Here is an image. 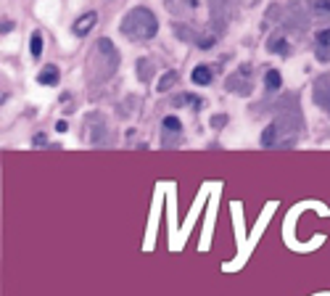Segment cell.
<instances>
[{"mask_svg":"<svg viewBox=\"0 0 330 296\" xmlns=\"http://www.w3.org/2000/svg\"><path fill=\"white\" fill-rule=\"evenodd\" d=\"M156 29H159V21L148 8H132L122 19V35L132 37V40H151L156 35Z\"/></svg>","mask_w":330,"mask_h":296,"instance_id":"obj_1","label":"cell"},{"mask_svg":"<svg viewBox=\"0 0 330 296\" xmlns=\"http://www.w3.org/2000/svg\"><path fill=\"white\" fill-rule=\"evenodd\" d=\"M182 138V125L177 117H164L161 122V146L164 148H174Z\"/></svg>","mask_w":330,"mask_h":296,"instance_id":"obj_2","label":"cell"},{"mask_svg":"<svg viewBox=\"0 0 330 296\" xmlns=\"http://www.w3.org/2000/svg\"><path fill=\"white\" fill-rule=\"evenodd\" d=\"M87 138H90V143H95V146H103L106 143V127H103L101 114L87 117Z\"/></svg>","mask_w":330,"mask_h":296,"instance_id":"obj_3","label":"cell"},{"mask_svg":"<svg viewBox=\"0 0 330 296\" xmlns=\"http://www.w3.org/2000/svg\"><path fill=\"white\" fill-rule=\"evenodd\" d=\"M314 101H317L320 109H325L330 114V77L317 80V85H314Z\"/></svg>","mask_w":330,"mask_h":296,"instance_id":"obj_4","label":"cell"},{"mask_svg":"<svg viewBox=\"0 0 330 296\" xmlns=\"http://www.w3.org/2000/svg\"><path fill=\"white\" fill-rule=\"evenodd\" d=\"M248 74H251V66H241V72L233 74V77L227 80V90L230 93H248V85H246V80H248Z\"/></svg>","mask_w":330,"mask_h":296,"instance_id":"obj_5","label":"cell"},{"mask_svg":"<svg viewBox=\"0 0 330 296\" xmlns=\"http://www.w3.org/2000/svg\"><path fill=\"white\" fill-rule=\"evenodd\" d=\"M95 21H98V13H95V11H90V13H85V16H80V19L74 21V27H72L74 35H77V37H85L90 29L95 27Z\"/></svg>","mask_w":330,"mask_h":296,"instance_id":"obj_6","label":"cell"},{"mask_svg":"<svg viewBox=\"0 0 330 296\" xmlns=\"http://www.w3.org/2000/svg\"><path fill=\"white\" fill-rule=\"evenodd\" d=\"M58 77H61L58 69H56L53 64H48L40 74H37V82H40V85H48V87H50V85H58Z\"/></svg>","mask_w":330,"mask_h":296,"instance_id":"obj_7","label":"cell"},{"mask_svg":"<svg viewBox=\"0 0 330 296\" xmlns=\"http://www.w3.org/2000/svg\"><path fill=\"white\" fill-rule=\"evenodd\" d=\"M211 77L214 74H211L209 66H196L193 74H190V80H193L196 85H211Z\"/></svg>","mask_w":330,"mask_h":296,"instance_id":"obj_8","label":"cell"},{"mask_svg":"<svg viewBox=\"0 0 330 296\" xmlns=\"http://www.w3.org/2000/svg\"><path fill=\"white\" fill-rule=\"evenodd\" d=\"M172 85H177V72H166L164 77L159 80V85H156V90L159 93H166V90H169Z\"/></svg>","mask_w":330,"mask_h":296,"instance_id":"obj_9","label":"cell"},{"mask_svg":"<svg viewBox=\"0 0 330 296\" xmlns=\"http://www.w3.org/2000/svg\"><path fill=\"white\" fill-rule=\"evenodd\" d=\"M264 85H267V90H278L280 85H283V77H280V72L278 69H270L264 74Z\"/></svg>","mask_w":330,"mask_h":296,"instance_id":"obj_10","label":"cell"},{"mask_svg":"<svg viewBox=\"0 0 330 296\" xmlns=\"http://www.w3.org/2000/svg\"><path fill=\"white\" fill-rule=\"evenodd\" d=\"M182 103H190V106H196V109H201V106H204L201 98H198V95H190V93H182V95H177V98L172 101V106H182Z\"/></svg>","mask_w":330,"mask_h":296,"instance_id":"obj_11","label":"cell"},{"mask_svg":"<svg viewBox=\"0 0 330 296\" xmlns=\"http://www.w3.org/2000/svg\"><path fill=\"white\" fill-rule=\"evenodd\" d=\"M267 50L270 53H288V45H286L283 37H272V40L267 42Z\"/></svg>","mask_w":330,"mask_h":296,"instance_id":"obj_12","label":"cell"},{"mask_svg":"<svg viewBox=\"0 0 330 296\" xmlns=\"http://www.w3.org/2000/svg\"><path fill=\"white\" fill-rule=\"evenodd\" d=\"M29 50H32L35 58H40V53H42V35L40 32L32 35V40H29Z\"/></svg>","mask_w":330,"mask_h":296,"instance_id":"obj_13","label":"cell"},{"mask_svg":"<svg viewBox=\"0 0 330 296\" xmlns=\"http://www.w3.org/2000/svg\"><path fill=\"white\" fill-rule=\"evenodd\" d=\"M151 61L148 58H140V61H137V74H140V80H148V69H151Z\"/></svg>","mask_w":330,"mask_h":296,"instance_id":"obj_14","label":"cell"},{"mask_svg":"<svg viewBox=\"0 0 330 296\" xmlns=\"http://www.w3.org/2000/svg\"><path fill=\"white\" fill-rule=\"evenodd\" d=\"M317 42H320V48H325V50H328V45H330V29H325V32H320V35H317Z\"/></svg>","mask_w":330,"mask_h":296,"instance_id":"obj_15","label":"cell"},{"mask_svg":"<svg viewBox=\"0 0 330 296\" xmlns=\"http://www.w3.org/2000/svg\"><path fill=\"white\" fill-rule=\"evenodd\" d=\"M211 45H214V37L211 35H206V37H198V48H211Z\"/></svg>","mask_w":330,"mask_h":296,"instance_id":"obj_16","label":"cell"},{"mask_svg":"<svg viewBox=\"0 0 330 296\" xmlns=\"http://www.w3.org/2000/svg\"><path fill=\"white\" fill-rule=\"evenodd\" d=\"M317 11H328L330 13V0H317Z\"/></svg>","mask_w":330,"mask_h":296,"instance_id":"obj_17","label":"cell"},{"mask_svg":"<svg viewBox=\"0 0 330 296\" xmlns=\"http://www.w3.org/2000/svg\"><path fill=\"white\" fill-rule=\"evenodd\" d=\"M11 29H13V24H11V21H8V19H3V24H0V32H3V35H5V32H11Z\"/></svg>","mask_w":330,"mask_h":296,"instance_id":"obj_18","label":"cell"},{"mask_svg":"<svg viewBox=\"0 0 330 296\" xmlns=\"http://www.w3.org/2000/svg\"><path fill=\"white\" fill-rule=\"evenodd\" d=\"M35 146H48V135H37V138H35Z\"/></svg>","mask_w":330,"mask_h":296,"instance_id":"obj_19","label":"cell"},{"mask_svg":"<svg viewBox=\"0 0 330 296\" xmlns=\"http://www.w3.org/2000/svg\"><path fill=\"white\" fill-rule=\"evenodd\" d=\"M225 122H227V117H214V119H211L214 127H219V125H225Z\"/></svg>","mask_w":330,"mask_h":296,"instance_id":"obj_20","label":"cell"},{"mask_svg":"<svg viewBox=\"0 0 330 296\" xmlns=\"http://www.w3.org/2000/svg\"><path fill=\"white\" fill-rule=\"evenodd\" d=\"M56 130H58V132H66V130H69V127H66V122H64V119H61V122L56 125Z\"/></svg>","mask_w":330,"mask_h":296,"instance_id":"obj_21","label":"cell"}]
</instances>
